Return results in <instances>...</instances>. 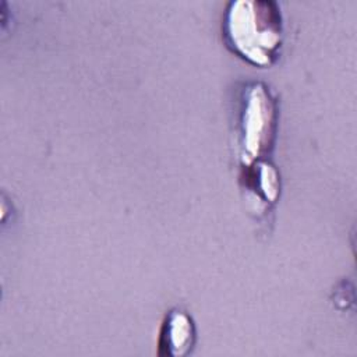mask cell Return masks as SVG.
I'll return each instance as SVG.
<instances>
[{
    "mask_svg": "<svg viewBox=\"0 0 357 357\" xmlns=\"http://www.w3.org/2000/svg\"><path fill=\"white\" fill-rule=\"evenodd\" d=\"M223 36L229 49L243 60L272 66L283 45V17L275 0H233L223 17Z\"/></svg>",
    "mask_w": 357,
    "mask_h": 357,
    "instance_id": "1",
    "label": "cell"
},
{
    "mask_svg": "<svg viewBox=\"0 0 357 357\" xmlns=\"http://www.w3.org/2000/svg\"><path fill=\"white\" fill-rule=\"evenodd\" d=\"M278 128V103L265 84L245 85L240 96L238 145L241 166L264 158L273 146Z\"/></svg>",
    "mask_w": 357,
    "mask_h": 357,
    "instance_id": "2",
    "label": "cell"
},
{
    "mask_svg": "<svg viewBox=\"0 0 357 357\" xmlns=\"http://www.w3.org/2000/svg\"><path fill=\"white\" fill-rule=\"evenodd\" d=\"M197 340V329L191 315L181 310L173 308L166 312L158 333V354L181 357L192 351Z\"/></svg>",
    "mask_w": 357,
    "mask_h": 357,
    "instance_id": "3",
    "label": "cell"
}]
</instances>
